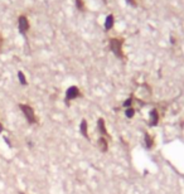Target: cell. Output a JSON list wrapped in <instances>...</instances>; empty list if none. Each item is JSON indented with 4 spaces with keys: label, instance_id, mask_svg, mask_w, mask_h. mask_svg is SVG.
<instances>
[{
    "label": "cell",
    "instance_id": "obj_1",
    "mask_svg": "<svg viewBox=\"0 0 184 194\" xmlns=\"http://www.w3.org/2000/svg\"><path fill=\"white\" fill-rule=\"evenodd\" d=\"M122 46H124V39L122 38H111L110 39V48L112 50V53L120 59L125 57L124 52H122Z\"/></svg>",
    "mask_w": 184,
    "mask_h": 194
},
{
    "label": "cell",
    "instance_id": "obj_2",
    "mask_svg": "<svg viewBox=\"0 0 184 194\" xmlns=\"http://www.w3.org/2000/svg\"><path fill=\"white\" fill-rule=\"evenodd\" d=\"M20 110L23 111V114L27 119V121L29 124H37V117H35V114H34V110L30 107L29 105H25V104H20L19 105Z\"/></svg>",
    "mask_w": 184,
    "mask_h": 194
},
{
    "label": "cell",
    "instance_id": "obj_3",
    "mask_svg": "<svg viewBox=\"0 0 184 194\" xmlns=\"http://www.w3.org/2000/svg\"><path fill=\"white\" fill-rule=\"evenodd\" d=\"M78 97H81V91H79V88L77 86H71V87L67 88L66 97H64L67 105H69V101H72L75 98H78Z\"/></svg>",
    "mask_w": 184,
    "mask_h": 194
},
{
    "label": "cell",
    "instance_id": "obj_4",
    "mask_svg": "<svg viewBox=\"0 0 184 194\" xmlns=\"http://www.w3.org/2000/svg\"><path fill=\"white\" fill-rule=\"evenodd\" d=\"M29 20H28V18L25 16V15H20L19 18H18V28H19V33L20 34H23V35H25L27 34V32L29 30Z\"/></svg>",
    "mask_w": 184,
    "mask_h": 194
},
{
    "label": "cell",
    "instance_id": "obj_5",
    "mask_svg": "<svg viewBox=\"0 0 184 194\" xmlns=\"http://www.w3.org/2000/svg\"><path fill=\"white\" fill-rule=\"evenodd\" d=\"M149 116H150L149 125H150V126H156L158 122H159V112H158V110H156V108H153V110L150 111Z\"/></svg>",
    "mask_w": 184,
    "mask_h": 194
},
{
    "label": "cell",
    "instance_id": "obj_6",
    "mask_svg": "<svg viewBox=\"0 0 184 194\" xmlns=\"http://www.w3.org/2000/svg\"><path fill=\"white\" fill-rule=\"evenodd\" d=\"M114 24H115V16L112 15V14H109L106 16V19H105V24H104V28H105L106 32L111 30L112 27H114Z\"/></svg>",
    "mask_w": 184,
    "mask_h": 194
},
{
    "label": "cell",
    "instance_id": "obj_7",
    "mask_svg": "<svg viewBox=\"0 0 184 194\" xmlns=\"http://www.w3.org/2000/svg\"><path fill=\"white\" fill-rule=\"evenodd\" d=\"M97 126H98V131H100V134L104 136V137H106V136H109V134H107V130H106V124H105V120L102 119V117H100L98 120H97Z\"/></svg>",
    "mask_w": 184,
    "mask_h": 194
},
{
    "label": "cell",
    "instance_id": "obj_8",
    "mask_svg": "<svg viewBox=\"0 0 184 194\" xmlns=\"http://www.w3.org/2000/svg\"><path fill=\"white\" fill-rule=\"evenodd\" d=\"M98 148H100L101 151H104V152L109 150V142H107V140L104 136L98 139Z\"/></svg>",
    "mask_w": 184,
    "mask_h": 194
},
{
    "label": "cell",
    "instance_id": "obj_9",
    "mask_svg": "<svg viewBox=\"0 0 184 194\" xmlns=\"http://www.w3.org/2000/svg\"><path fill=\"white\" fill-rule=\"evenodd\" d=\"M144 141H145L146 149H151L153 146H154V137H153L151 135L145 134V135H144Z\"/></svg>",
    "mask_w": 184,
    "mask_h": 194
},
{
    "label": "cell",
    "instance_id": "obj_10",
    "mask_svg": "<svg viewBox=\"0 0 184 194\" xmlns=\"http://www.w3.org/2000/svg\"><path fill=\"white\" fill-rule=\"evenodd\" d=\"M81 134H82L86 139H88V127H87V121L86 120L81 121Z\"/></svg>",
    "mask_w": 184,
    "mask_h": 194
},
{
    "label": "cell",
    "instance_id": "obj_11",
    "mask_svg": "<svg viewBox=\"0 0 184 194\" xmlns=\"http://www.w3.org/2000/svg\"><path fill=\"white\" fill-rule=\"evenodd\" d=\"M18 79H19L20 85H23V86H27V85H28L27 78H25V75L22 72V71H19V72H18Z\"/></svg>",
    "mask_w": 184,
    "mask_h": 194
},
{
    "label": "cell",
    "instance_id": "obj_12",
    "mask_svg": "<svg viewBox=\"0 0 184 194\" xmlns=\"http://www.w3.org/2000/svg\"><path fill=\"white\" fill-rule=\"evenodd\" d=\"M135 115V108L134 107H129V108H125V116L127 119H132Z\"/></svg>",
    "mask_w": 184,
    "mask_h": 194
},
{
    "label": "cell",
    "instance_id": "obj_13",
    "mask_svg": "<svg viewBox=\"0 0 184 194\" xmlns=\"http://www.w3.org/2000/svg\"><path fill=\"white\" fill-rule=\"evenodd\" d=\"M75 4H76V8L79 10V12H83V10H85V3H83V0H75Z\"/></svg>",
    "mask_w": 184,
    "mask_h": 194
},
{
    "label": "cell",
    "instance_id": "obj_14",
    "mask_svg": "<svg viewBox=\"0 0 184 194\" xmlns=\"http://www.w3.org/2000/svg\"><path fill=\"white\" fill-rule=\"evenodd\" d=\"M132 102H134V98H132V96H130L124 104H122V106H124L125 108H129V107H131L132 106Z\"/></svg>",
    "mask_w": 184,
    "mask_h": 194
},
{
    "label": "cell",
    "instance_id": "obj_15",
    "mask_svg": "<svg viewBox=\"0 0 184 194\" xmlns=\"http://www.w3.org/2000/svg\"><path fill=\"white\" fill-rule=\"evenodd\" d=\"M126 2H127L129 4H131L132 6H136V2H135V0H126Z\"/></svg>",
    "mask_w": 184,
    "mask_h": 194
},
{
    "label": "cell",
    "instance_id": "obj_16",
    "mask_svg": "<svg viewBox=\"0 0 184 194\" xmlns=\"http://www.w3.org/2000/svg\"><path fill=\"white\" fill-rule=\"evenodd\" d=\"M3 37H2V34H0V49H2V46H3Z\"/></svg>",
    "mask_w": 184,
    "mask_h": 194
},
{
    "label": "cell",
    "instance_id": "obj_17",
    "mask_svg": "<svg viewBox=\"0 0 184 194\" xmlns=\"http://www.w3.org/2000/svg\"><path fill=\"white\" fill-rule=\"evenodd\" d=\"M3 130H4V127H3V124H2V122H0V134H2V132H3Z\"/></svg>",
    "mask_w": 184,
    "mask_h": 194
},
{
    "label": "cell",
    "instance_id": "obj_18",
    "mask_svg": "<svg viewBox=\"0 0 184 194\" xmlns=\"http://www.w3.org/2000/svg\"><path fill=\"white\" fill-rule=\"evenodd\" d=\"M20 194H24V193H20Z\"/></svg>",
    "mask_w": 184,
    "mask_h": 194
}]
</instances>
